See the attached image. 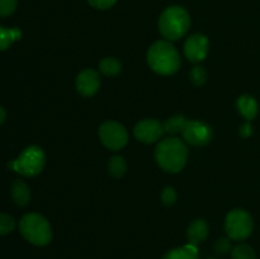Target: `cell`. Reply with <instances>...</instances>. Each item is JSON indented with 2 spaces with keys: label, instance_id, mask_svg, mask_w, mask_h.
Returning a JSON list of instances; mask_svg holds the SVG:
<instances>
[{
  "label": "cell",
  "instance_id": "1",
  "mask_svg": "<svg viewBox=\"0 0 260 259\" xmlns=\"http://www.w3.org/2000/svg\"><path fill=\"white\" fill-rule=\"evenodd\" d=\"M188 157V149L182 140L169 137L159 142L155 150V159L161 169L169 173H178L184 168Z\"/></svg>",
  "mask_w": 260,
  "mask_h": 259
},
{
  "label": "cell",
  "instance_id": "2",
  "mask_svg": "<svg viewBox=\"0 0 260 259\" xmlns=\"http://www.w3.org/2000/svg\"><path fill=\"white\" fill-rule=\"evenodd\" d=\"M147 62L155 73L172 75L180 68V56L172 43L168 41H157L149 48Z\"/></svg>",
  "mask_w": 260,
  "mask_h": 259
},
{
  "label": "cell",
  "instance_id": "3",
  "mask_svg": "<svg viewBox=\"0 0 260 259\" xmlns=\"http://www.w3.org/2000/svg\"><path fill=\"white\" fill-rule=\"evenodd\" d=\"M190 17L182 7H169L161 13L159 19V30L167 40L177 41L188 32Z\"/></svg>",
  "mask_w": 260,
  "mask_h": 259
},
{
  "label": "cell",
  "instance_id": "4",
  "mask_svg": "<svg viewBox=\"0 0 260 259\" xmlns=\"http://www.w3.org/2000/svg\"><path fill=\"white\" fill-rule=\"evenodd\" d=\"M20 234L25 240L37 246L50 244L52 239V229L50 222L40 213H27L19 222Z\"/></svg>",
  "mask_w": 260,
  "mask_h": 259
},
{
  "label": "cell",
  "instance_id": "5",
  "mask_svg": "<svg viewBox=\"0 0 260 259\" xmlns=\"http://www.w3.org/2000/svg\"><path fill=\"white\" fill-rule=\"evenodd\" d=\"M46 164L45 152L38 146H29L22 151L18 159L12 160L8 168L24 177H36L43 170Z\"/></svg>",
  "mask_w": 260,
  "mask_h": 259
},
{
  "label": "cell",
  "instance_id": "6",
  "mask_svg": "<svg viewBox=\"0 0 260 259\" xmlns=\"http://www.w3.org/2000/svg\"><path fill=\"white\" fill-rule=\"evenodd\" d=\"M253 217L245 210L236 208L226 216L225 230L231 240H245L253 233Z\"/></svg>",
  "mask_w": 260,
  "mask_h": 259
},
{
  "label": "cell",
  "instance_id": "7",
  "mask_svg": "<svg viewBox=\"0 0 260 259\" xmlns=\"http://www.w3.org/2000/svg\"><path fill=\"white\" fill-rule=\"evenodd\" d=\"M102 142L111 150H121L128 142V132L116 121H107L99 127Z\"/></svg>",
  "mask_w": 260,
  "mask_h": 259
},
{
  "label": "cell",
  "instance_id": "8",
  "mask_svg": "<svg viewBox=\"0 0 260 259\" xmlns=\"http://www.w3.org/2000/svg\"><path fill=\"white\" fill-rule=\"evenodd\" d=\"M182 134L185 141L194 146H203L212 140V128L202 121H188Z\"/></svg>",
  "mask_w": 260,
  "mask_h": 259
},
{
  "label": "cell",
  "instance_id": "9",
  "mask_svg": "<svg viewBox=\"0 0 260 259\" xmlns=\"http://www.w3.org/2000/svg\"><path fill=\"white\" fill-rule=\"evenodd\" d=\"M208 47H210V43H208V40L206 36L201 35V33L192 35L190 37L187 38V41L184 43L185 57L190 62H201L207 56Z\"/></svg>",
  "mask_w": 260,
  "mask_h": 259
},
{
  "label": "cell",
  "instance_id": "10",
  "mask_svg": "<svg viewBox=\"0 0 260 259\" xmlns=\"http://www.w3.org/2000/svg\"><path fill=\"white\" fill-rule=\"evenodd\" d=\"M164 132V127L157 119L147 118L139 122L135 126L134 134L137 140L145 142V144H152L161 137Z\"/></svg>",
  "mask_w": 260,
  "mask_h": 259
},
{
  "label": "cell",
  "instance_id": "11",
  "mask_svg": "<svg viewBox=\"0 0 260 259\" xmlns=\"http://www.w3.org/2000/svg\"><path fill=\"white\" fill-rule=\"evenodd\" d=\"M101 79L98 73L91 69H85L76 78V89L83 96H91L98 91Z\"/></svg>",
  "mask_w": 260,
  "mask_h": 259
},
{
  "label": "cell",
  "instance_id": "12",
  "mask_svg": "<svg viewBox=\"0 0 260 259\" xmlns=\"http://www.w3.org/2000/svg\"><path fill=\"white\" fill-rule=\"evenodd\" d=\"M208 235V225L205 220H194L187 231L188 241L193 245H198L206 240Z\"/></svg>",
  "mask_w": 260,
  "mask_h": 259
},
{
  "label": "cell",
  "instance_id": "13",
  "mask_svg": "<svg viewBox=\"0 0 260 259\" xmlns=\"http://www.w3.org/2000/svg\"><path fill=\"white\" fill-rule=\"evenodd\" d=\"M258 103L250 95H241L238 99V109L241 116L245 117L248 121H251L258 114Z\"/></svg>",
  "mask_w": 260,
  "mask_h": 259
},
{
  "label": "cell",
  "instance_id": "14",
  "mask_svg": "<svg viewBox=\"0 0 260 259\" xmlns=\"http://www.w3.org/2000/svg\"><path fill=\"white\" fill-rule=\"evenodd\" d=\"M12 198L18 206L28 205L30 200V192L28 185L23 180H14L12 184Z\"/></svg>",
  "mask_w": 260,
  "mask_h": 259
},
{
  "label": "cell",
  "instance_id": "15",
  "mask_svg": "<svg viewBox=\"0 0 260 259\" xmlns=\"http://www.w3.org/2000/svg\"><path fill=\"white\" fill-rule=\"evenodd\" d=\"M198 255L200 254H198L197 245L188 243L187 245L170 250L162 259H200Z\"/></svg>",
  "mask_w": 260,
  "mask_h": 259
},
{
  "label": "cell",
  "instance_id": "16",
  "mask_svg": "<svg viewBox=\"0 0 260 259\" xmlns=\"http://www.w3.org/2000/svg\"><path fill=\"white\" fill-rule=\"evenodd\" d=\"M22 32L18 28L0 27V51L7 50L14 41L19 40Z\"/></svg>",
  "mask_w": 260,
  "mask_h": 259
},
{
  "label": "cell",
  "instance_id": "17",
  "mask_svg": "<svg viewBox=\"0 0 260 259\" xmlns=\"http://www.w3.org/2000/svg\"><path fill=\"white\" fill-rule=\"evenodd\" d=\"M187 118L182 114H178V116L170 117L167 121L164 122L162 127H164V131L168 132V134H179V132H183L185 124H187Z\"/></svg>",
  "mask_w": 260,
  "mask_h": 259
},
{
  "label": "cell",
  "instance_id": "18",
  "mask_svg": "<svg viewBox=\"0 0 260 259\" xmlns=\"http://www.w3.org/2000/svg\"><path fill=\"white\" fill-rule=\"evenodd\" d=\"M99 69L102 73L107 76H116L117 74L121 73L122 63L114 57H106L99 63Z\"/></svg>",
  "mask_w": 260,
  "mask_h": 259
},
{
  "label": "cell",
  "instance_id": "19",
  "mask_svg": "<svg viewBox=\"0 0 260 259\" xmlns=\"http://www.w3.org/2000/svg\"><path fill=\"white\" fill-rule=\"evenodd\" d=\"M108 169L114 178H121L126 173L127 164L122 156H113L109 160Z\"/></svg>",
  "mask_w": 260,
  "mask_h": 259
},
{
  "label": "cell",
  "instance_id": "20",
  "mask_svg": "<svg viewBox=\"0 0 260 259\" xmlns=\"http://www.w3.org/2000/svg\"><path fill=\"white\" fill-rule=\"evenodd\" d=\"M231 256H233V259H256L254 249L246 244H240V245L235 246L233 249Z\"/></svg>",
  "mask_w": 260,
  "mask_h": 259
},
{
  "label": "cell",
  "instance_id": "21",
  "mask_svg": "<svg viewBox=\"0 0 260 259\" xmlns=\"http://www.w3.org/2000/svg\"><path fill=\"white\" fill-rule=\"evenodd\" d=\"M15 228V221L8 213H0V235L10 234Z\"/></svg>",
  "mask_w": 260,
  "mask_h": 259
},
{
  "label": "cell",
  "instance_id": "22",
  "mask_svg": "<svg viewBox=\"0 0 260 259\" xmlns=\"http://www.w3.org/2000/svg\"><path fill=\"white\" fill-rule=\"evenodd\" d=\"M18 0H0V17H9L15 12Z\"/></svg>",
  "mask_w": 260,
  "mask_h": 259
},
{
  "label": "cell",
  "instance_id": "23",
  "mask_svg": "<svg viewBox=\"0 0 260 259\" xmlns=\"http://www.w3.org/2000/svg\"><path fill=\"white\" fill-rule=\"evenodd\" d=\"M190 78H192L193 83L196 85H202V84L206 83V79H207V73L203 68L201 66H196L194 69L190 73Z\"/></svg>",
  "mask_w": 260,
  "mask_h": 259
},
{
  "label": "cell",
  "instance_id": "24",
  "mask_svg": "<svg viewBox=\"0 0 260 259\" xmlns=\"http://www.w3.org/2000/svg\"><path fill=\"white\" fill-rule=\"evenodd\" d=\"M161 201L164 205L172 206L174 205L175 201H177V192L173 187H168L162 190L161 193Z\"/></svg>",
  "mask_w": 260,
  "mask_h": 259
},
{
  "label": "cell",
  "instance_id": "25",
  "mask_svg": "<svg viewBox=\"0 0 260 259\" xmlns=\"http://www.w3.org/2000/svg\"><path fill=\"white\" fill-rule=\"evenodd\" d=\"M231 239L230 238H221L218 239L217 243L215 245V250L216 253L220 254V255H223L228 251L231 250Z\"/></svg>",
  "mask_w": 260,
  "mask_h": 259
},
{
  "label": "cell",
  "instance_id": "26",
  "mask_svg": "<svg viewBox=\"0 0 260 259\" xmlns=\"http://www.w3.org/2000/svg\"><path fill=\"white\" fill-rule=\"evenodd\" d=\"M117 0H88L89 4L95 9H108L116 4Z\"/></svg>",
  "mask_w": 260,
  "mask_h": 259
},
{
  "label": "cell",
  "instance_id": "27",
  "mask_svg": "<svg viewBox=\"0 0 260 259\" xmlns=\"http://www.w3.org/2000/svg\"><path fill=\"white\" fill-rule=\"evenodd\" d=\"M251 132H253V128H251L249 122H246L245 124H243V126L240 127V135L243 137H249L251 135Z\"/></svg>",
  "mask_w": 260,
  "mask_h": 259
},
{
  "label": "cell",
  "instance_id": "28",
  "mask_svg": "<svg viewBox=\"0 0 260 259\" xmlns=\"http://www.w3.org/2000/svg\"><path fill=\"white\" fill-rule=\"evenodd\" d=\"M5 117H7V113H5V109L3 107H0V124L5 121Z\"/></svg>",
  "mask_w": 260,
  "mask_h": 259
},
{
  "label": "cell",
  "instance_id": "29",
  "mask_svg": "<svg viewBox=\"0 0 260 259\" xmlns=\"http://www.w3.org/2000/svg\"><path fill=\"white\" fill-rule=\"evenodd\" d=\"M212 259H213V258H212Z\"/></svg>",
  "mask_w": 260,
  "mask_h": 259
}]
</instances>
